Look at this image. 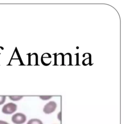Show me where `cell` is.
<instances>
[{"mask_svg":"<svg viewBox=\"0 0 124 124\" xmlns=\"http://www.w3.org/2000/svg\"><path fill=\"white\" fill-rule=\"evenodd\" d=\"M17 108V106L16 104L10 102L5 105L2 108V112L4 114H10L15 112Z\"/></svg>","mask_w":124,"mask_h":124,"instance_id":"1","label":"cell"},{"mask_svg":"<svg viewBox=\"0 0 124 124\" xmlns=\"http://www.w3.org/2000/svg\"><path fill=\"white\" fill-rule=\"evenodd\" d=\"M26 120L25 115L21 113H16L12 117V121L15 124H22L25 123Z\"/></svg>","mask_w":124,"mask_h":124,"instance_id":"2","label":"cell"},{"mask_svg":"<svg viewBox=\"0 0 124 124\" xmlns=\"http://www.w3.org/2000/svg\"><path fill=\"white\" fill-rule=\"evenodd\" d=\"M57 104L54 101H50L47 103L43 109V111L46 114H49L56 109Z\"/></svg>","mask_w":124,"mask_h":124,"instance_id":"3","label":"cell"},{"mask_svg":"<svg viewBox=\"0 0 124 124\" xmlns=\"http://www.w3.org/2000/svg\"><path fill=\"white\" fill-rule=\"evenodd\" d=\"M27 124H43V123L39 119H32L30 120Z\"/></svg>","mask_w":124,"mask_h":124,"instance_id":"4","label":"cell"},{"mask_svg":"<svg viewBox=\"0 0 124 124\" xmlns=\"http://www.w3.org/2000/svg\"><path fill=\"white\" fill-rule=\"evenodd\" d=\"M9 98L13 101H17L20 100L23 97V96H19V95H10L9 96Z\"/></svg>","mask_w":124,"mask_h":124,"instance_id":"5","label":"cell"},{"mask_svg":"<svg viewBox=\"0 0 124 124\" xmlns=\"http://www.w3.org/2000/svg\"><path fill=\"white\" fill-rule=\"evenodd\" d=\"M5 99H6L5 96H0V105L4 103Z\"/></svg>","mask_w":124,"mask_h":124,"instance_id":"6","label":"cell"},{"mask_svg":"<svg viewBox=\"0 0 124 124\" xmlns=\"http://www.w3.org/2000/svg\"><path fill=\"white\" fill-rule=\"evenodd\" d=\"M52 96H40V97L44 100H46L50 98Z\"/></svg>","mask_w":124,"mask_h":124,"instance_id":"7","label":"cell"},{"mask_svg":"<svg viewBox=\"0 0 124 124\" xmlns=\"http://www.w3.org/2000/svg\"><path fill=\"white\" fill-rule=\"evenodd\" d=\"M0 124H9L8 123H7L6 122L0 120Z\"/></svg>","mask_w":124,"mask_h":124,"instance_id":"8","label":"cell"}]
</instances>
